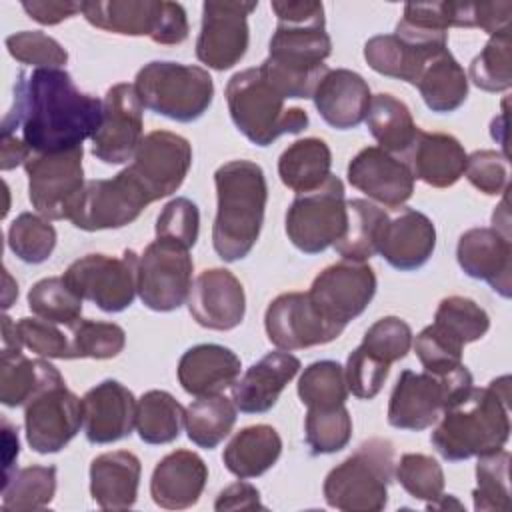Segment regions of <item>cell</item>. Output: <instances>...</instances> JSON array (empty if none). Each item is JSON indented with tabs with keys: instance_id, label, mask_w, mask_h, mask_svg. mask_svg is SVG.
<instances>
[{
	"instance_id": "6f0895ef",
	"label": "cell",
	"mask_w": 512,
	"mask_h": 512,
	"mask_svg": "<svg viewBox=\"0 0 512 512\" xmlns=\"http://www.w3.org/2000/svg\"><path fill=\"white\" fill-rule=\"evenodd\" d=\"M462 350L458 342L440 332L434 324L426 326L414 340V352L428 372H448L462 364Z\"/></svg>"
},
{
	"instance_id": "4dcf8cb0",
	"label": "cell",
	"mask_w": 512,
	"mask_h": 512,
	"mask_svg": "<svg viewBox=\"0 0 512 512\" xmlns=\"http://www.w3.org/2000/svg\"><path fill=\"white\" fill-rule=\"evenodd\" d=\"M410 150V170L414 178L428 186L448 188L464 174L468 154L460 140L452 134L418 130Z\"/></svg>"
},
{
	"instance_id": "ac0fdd59",
	"label": "cell",
	"mask_w": 512,
	"mask_h": 512,
	"mask_svg": "<svg viewBox=\"0 0 512 512\" xmlns=\"http://www.w3.org/2000/svg\"><path fill=\"white\" fill-rule=\"evenodd\" d=\"M82 426V400L66 388V382L40 390L26 402V442L38 454L60 452Z\"/></svg>"
},
{
	"instance_id": "83f0119b",
	"label": "cell",
	"mask_w": 512,
	"mask_h": 512,
	"mask_svg": "<svg viewBox=\"0 0 512 512\" xmlns=\"http://www.w3.org/2000/svg\"><path fill=\"white\" fill-rule=\"evenodd\" d=\"M436 248V228L432 220L412 208L388 220L378 254L396 270L410 272L424 266Z\"/></svg>"
},
{
	"instance_id": "277c9868",
	"label": "cell",
	"mask_w": 512,
	"mask_h": 512,
	"mask_svg": "<svg viewBox=\"0 0 512 512\" xmlns=\"http://www.w3.org/2000/svg\"><path fill=\"white\" fill-rule=\"evenodd\" d=\"M216 218L212 246L224 262H236L250 254L262 224L268 200L264 170L252 160H230L214 172Z\"/></svg>"
},
{
	"instance_id": "bcb514c9",
	"label": "cell",
	"mask_w": 512,
	"mask_h": 512,
	"mask_svg": "<svg viewBox=\"0 0 512 512\" xmlns=\"http://www.w3.org/2000/svg\"><path fill=\"white\" fill-rule=\"evenodd\" d=\"M8 248L26 264H42L56 248V228L40 214L22 212L8 228Z\"/></svg>"
},
{
	"instance_id": "94428289",
	"label": "cell",
	"mask_w": 512,
	"mask_h": 512,
	"mask_svg": "<svg viewBox=\"0 0 512 512\" xmlns=\"http://www.w3.org/2000/svg\"><path fill=\"white\" fill-rule=\"evenodd\" d=\"M24 12L44 26L60 24L62 20H68L82 12V2H22Z\"/></svg>"
},
{
	"instance_id": "1f68e13d",
	"label": "cell",
	"mask_w": 512,
	"mask_h": 512,
	"mask_svg": "<svg viewBox=\"0 0 512 512\" xmlns=\"http://www.w3.org/2000/svg\"><path fill=\"white\" fill-rule=\"evenodd\" d=\"M282 454V438L268 424H252L238 430L222 452L228 472L238 478H256L270 470Z\"/></svg>"
},
{
	"instance_id": "7402d4cb",
	"label": "cell",
	"mask_w": 512,
	"mask_h": 512,
	"mask_svg": "<svg viewBox=\"0 0 512 512\" xmlns=\"http://www.w3.org/2000/svg\"><path fill=\"white\" fill-rule=\"evenodd\" d=\"M188 310L204 328L232 330L246 314L244 286L230 270L208 268L192 282Z\"/></svg>"
},
{
	"instance_id": "8992f818",
	"label": "cell",
	"mask_w": 512,
	"mask_h": 512,
	"mask_svg": "<svg viewBox=\"0 0 512 512\" xmlns=\"http://www.w3.org/2000/svg\"><path fill=\"white\" fill-rule=\"evenodd\" d=\"M224 96L234 126L262 148L282 134L302 132L310 122L306 110L284 106V98L268 84L258 66L236 72L228 80Z\"/></svg>"
},
{
	"instance_id": "c3c4849f",
	"label": "cell",
	"mask_w": 512,
	"mask_h": 512,
	"mask_svg": "<svg viewBox=\"0 0 512 512\" xmlns=\"http://www.w3.org/2000/svg\"><path fill=\"white\" fill-rule=\"evenodd\" d=\"M70 328L72 358L108 360L118 356L126 346V332L114 322L78 320Z\"/></svg>"
},
{
	"instance_id": "30bf717a",
	"label": "cell",
	"mask_w": 512,
	"mask_h": 512,
	"mask_svg": "<svg viewBox=\"0 0 512 512\" xmlns=\"http://www.w3.org/2000/svg\"><path fill=\"white\" fill-rule=\"evenodd\" d=\"M344 184L338 176L316 190L298 194L286 212V236L304 254H320L344 234L346 228Z\"/></svg>"
},
{
	"instance_id": "d4e9b609",
	"label": "cell",
	"mask_w": 512,
	"mask_h": 512,
	"mask_svg": "<svg viewBox=\"0 0 512 512\" xmlns=\"http://www.w3.org/2000/svg\"><path fill=\"white\" fill-rule=\"evenodd\" d=\"M300 366V360L286 350L268 352L234 382L232 400L236 408L246 414L268 412L276 406L282 390L298 374Z\"/></svg>"
},
{
	"instance_id": "816d5d0a",
	"label": "cell",
	"mask_w": 512,
	"mask_h": 512,
	"mask_svg": "<svg viewBox=\"0 0 512 512\" xmlns=\"http://www.w3.org/2000/svg\"><path fill=\"white\" fill-rule=\"evenodd\" d=\"M10 56L36 68H60L68 62V52L52 36L40 30H22L6 38Z\"/></svg>"
},
{
	"instance_id": "836d02e7",
	"label": "cell",
	"mask_w": 512,
	"mask_h": 512,
	"mask_svg": "<svg viewBox=\"0 0 512 512\" xmlns=\"http://www.w3.org/2000/svg\"><path fill=\"white\" fill-rule=\"evenodd\" d=\"M414 86L424 104L438 114L458 110L468 98V76L448 48L436 52L424 64Z\"/></svg>"
},
{
	"instance_id": "7c38bea8",
	"label": "cell",
	"mask_w": 512,
	"mask_h": 512,
	"mask_svg": "<svg viewBox=\"0 0 512 512\" xmlns=\"http://www.w3.org/2000/svg\"><path fill=\"white\" fill-rule=\"evenodd\" d=\"M82 146L36 154L24 162L28 176V198L36 212L48 220H68L86 182L82 168Z\"/></svg>"
},
{
	"instance_id": "f5cc1de1",
	"label": "cell",
	"mask_w": 512,
	"mask_h": 512,
	"mask_svg": "<svg viewBox=\"0 0 512 512\" xmlns=\"http://www.w3.org/2000/svg\"><path fill=\"white\" fill-rule=\"evenodd\" d=\"M200 232V210L190 198H172L156 218V238L192 248Z\"/></svg>"
},
{
	"instance_id": "4316f807",
	"label": "cell",
	"mask_w": 512,
	"mask_h": 512,
	"mask_svg": "<svg viewBox=\"0 0 512 512\" xmlns=\"http://www.w3.org/2000/svg\"><path fill=\"white\" fill-rule=\"evenodd\" d=\"M322 120L336 130L356 128L366 120L370 108V86L354 70H328L312 94Z\"/></svg>"
},
{
	"instance_id": "680465c9",
	"label": "cell",
	"mask_w": 512,
	"mask_h": 512,
	"mask_svg": "<svg viewBox=\"0 0 512 512\" xmlns=\"http://www.w3.org/2000/svg\"><path fill=\"white\" fill-rule=\"evenodd\" d=\"M512 2H472V26L488 32L490 36L510 30Z\"/></svg>"
},
{
	"instance_id": "4fadbf2b",
	"label": "cell",
	"mask_w": 512,
	"mask_h": 512,
	"mask_svg": "<svg viewBox=\"0 0 512 512\" xmlns=\"http://www.w3.org/2000/svg\"><path fill=\"white\" fill-rule=\"evenodd\" d=\"M148 204H152L150 196L124 168L114 178L88 180L68 220L86 232L122 228L132 224Z\"/></svg>"
},
{
	"instance_id": "be15d7a7",
	"label": "cell",
	"mask_w": 512,
	"mask_h": 512,
	"mask_svg": "<svg viewBox=\"0 0 512 512\" xmlns=\"http://www.w3.org/2000/svg\"><path fill=\"white\" fill-rule=\"evenodd\" d=\"M20 452V444H18V430L6 420L2 418V462H4V480L6 482L16 470H12L16 458Z\"/></svg>"
},
{
	"instance_id": "d6986e66",
	"label": "cell",
	"mask_w": 512,
	"mask_h": 512,
	"mask_svg": "<svg viewBox=\"0 0 512 512\" xmlns=\"http://www.w3.org/2000/svg\"><path fill=\"white\" fill-rule=\"evenodd\" d=\"M268 340L280 350H300L336 340L344 326L328 322L308 298V292H284L276 296L264 314Z\"/></svg>"
},
{
	"instance_id": "2e32d148",
	"label": "cell",
	"mask_w": 512,
	"mask_h": 512,
	"mask_svg": "<svg viewBox=\"0 0 512 512\" xmlns=\"http://www.w3.org/2000/svg\"><path fill=\"white\" fill-rule=\"evenodd\" d=\"M256 6L258 2H204L202 26L196 40V58L218 72L238 64L248 50V16Z\"/></svg>"
},
{
	"instance_id": "e0dca14e",
	"label": "cell",
	"mask_w": 512,
	"mask_h": 512,
	"mask_svg": "<svg viewBox=\"0 0 512 512\" xmlns=\"http://www.w3.org/2000/svg\"><path fill=\"white\" fill-rule=\"evenodd\" d=\"M192 166L190 142L168 130L146 134L136 148L128 172L146 190L152 202L174 194Z\"/></svg>"
},
{
	"instance_id": "ba28073f",
	"label": "cell",
	"mask_w": 512,
	"mask_h": 512,
	"mask_svg": "<svg viewBox=\"0 0 512 512\" xmlns=\"http://www.w3.org/2000/svg\"><path fill=\"white\" fill-rule=\"evenodd\" d=\"M470 370L460 364L448 372H400L388 402V424L398 430H426L472 386Z\"/></svg>"
},
{
	"instance_id": "5b68a950",
	"label": "cell",
	"mask_w": 512,
	"mask_h": 512,
	"mask_svg": "<svg viewBox=\"0 0 512 512\" xmlns=\"http://www.w3.org/2000/svg\"><path fill=\"white\" fill-rule=\"evenodd\" d=\"M394 446L384 438H370L324 478V500L342 512H378L388 504L394 480Z\"/></svg>"
},
{
	"instance_id": "3957f363",
	"label": "cell",
	"mask_w": 512,
	"mask_h": 512,
	"mask_svg": "<svg viewBox=\"0 0 512 512\" xmlns=\"http://www.w3.org/2000/svg\"><path fill=\"white\" fill-rule=\"evenodd\" d=\"M438 420L430 442L450 462L504 448L510 438V376L484 388L470 386Z\"/></svg>"
},
{
	"instance_id": "7bdbcfd3",
	"label": "cell",
	"mask_w": 512,
	"mask_h": 512,
	"mask_svg": "<svg viewBox=\"0 0 512 512\" xmlns=\"http://www.w3.org/2000/svg\"><path fill=\"white\" fill-rule=\"evenodd\" d=\"M298 396L306 408H336L348 398L344 368L336 360H318L304 368Z\"/></svg>"
},
{
	"instance_id": "5bb4252c",
	"label": "cell",
	"mask_w": 512,
	"mask_h": 512,
	"mask_svg": "<svg viewBox=\"0 0 512 512\" xmlns=\"http://www.w3.org/2000/svg\"><path fill=\"white\" fill-rule=\"evenodd\" d=\"M194 262L190 250L156 238L150 242L138 264V296L154 312H172L180 308L192 288Z\"/></svg>"
},
{
	"instance_id": "7a4b0ae2",
	"label": "cell",
	"mask_w": 512,
	"mask_h": 512,
	"mask_svg": "<svg viewBox=\"0 0 512 512\" xmlns=\"http://www.w3.org/2000/svg\"><path fill=\"white\" fill-rule=\"evenodd\" d=\"M278 18L268 44V58L258 66L268 84L286 98H312L330 70L324 60L332 52L324 6L314 0H274Z\"/></svg>"
},
{
	"instance_id": "44dd1931",
	"label": "cell",
	"mask_w": 512,
	"mask_h": 512,
	"mask_svg": "<svg viewBox=\"0 0 512 512\" xmlns=\"http://www.w3.org/2000/svg\"><path fill=\"white\" fill-rule=\"evenodd\" d=\"M348 182L386 208H400L414 192L410 164L380 146H366L350 160Z\"/></svg>"
},
{
	"instance_id": "ee69618b",
	"label": "cell",
	"mask_w": 512,
	"mask_h": 512,
	"mask_svg": "<svg viewBox=\"0 0 512 512\" xmlns=\"http://www.w3.org/2000/svg\"><path fill=\"white\" fill-rule=\"evenodd\" d=\"M512 36L510 30L490 36L468 68V80L484 92H504L512 86Z\"/></svg>"
},
{
	"instance_id": "db71d44e",
	"label": "cell",
	"mask_w": 512,
	"mask_h": 512,
	"mask_svg": "<svg viewBox=\"0 0 512 512\" xmlns=\"http://www.w3.org/2000/svg\"><path fill=\"white\" fill-rule=\"evenodd\" d=\"M16 334L20 344L38 356L72 360L70 338L54 322L24 316L16 322Z\"/></svg>"
},
{
	"instance_id": "6da1fadb",
	"label": "cell",
	"mask_w": 512,
	"mask_h": 512,
	"mask_svg": "<svg viewBox=\"0 0 512 512\" xmlns=\"http://www.w3.org/2000/svg\"><path fill=\"white\" fill-rule=\"evenodd\" d=\"M100 98L80 92L62 68L18 72L14 100L2 118V134L22 132L24 144L36 154L64 152L82 146L102 124Z\"/></svg>"
},
{
	"instance_id": "f907efd6",
	"label": "cell",
	"mask_w": 512,
	"mask_h": 512,
	"mask_svg": "<svg viewBox=\"0 0 512 512\" xmlns=\"http://www.w3.org/2000/svg\"><path fill=\"white\" fill-rule=\"evenodd\" d=\"M360 346L392 366L410 352L412 328L398 316H384L366 330Z\"/></svg>"
},
{
	"instance_id": "74e56055",
	"label": "cell",
	"mask_w": 512,
	"mask_h": 512,
	"mask_svg": "<svg viewBox=\"0 0 512 512\" xmlns=\"http://www.w3.org/2000/svg\"><path fill=\"white\" fill-rule=\"evenodd\" d=\"M236 404L224 394L198 396L184 412L188 438L206 450L216 448L236 424Z\"/></svg>"
},
{
	"instance_id": "11a10c76",
	"label": "cell",
	"mask_w": 512,
	"mask_h": 512,
	"mask_svg": "<svg viewBox=\"0 0 512 512\" xmlns=\"http://www.w3.org/2000/svg\"><path fill=\"white\" fill-rule=\"evenodd\" d=\"M390 372V364L356 346L346 360L344 376L348 390L362 400H372L382 390Z\"/></svg>"
},
{
	"instance_id": "ab89813d",
	"label": "cell",
	"mask_w": 512,
	"mask_h": 512,
	"mask_svg": "<svg viewBox=\"0 0 512 512\" xmlns=\"http://www.w3.org/2000/svg\"><path fill=\"white\" fill-rule=\"evenodd\" d=\"M56 494V466H26L2 482V508L28 512L46 508Z\"/></svg>"
},
{
	"instance_id": "8fae6325",
	"label": "cell",
	"mask_w": 512,
	"mask_h": 512,
	"mask_svg": "<svg viewBox=\"0 0 512 512\" xmlns=\"http://www.w3.org/2000/svg\"><path fill=\"white\" fill-rule=\"evenodd\" d=\"M140 256L124 250L114 258L108 254H86L74 260L62 278L82 298L104 312L126 310L138 294Z\"/></svg>"
},
{
	"instance_id": "f546056e",
	"label": "cell",
	"mask_w": 512,
	"mask_h": 512,
	"mask_svg": "<svg viewBox=\"0 0 512 512\" xmlns=\"http://www.w3.org/2000/svg\"><path fill=\"white\" fill-rule=\"evenodd\" d=\"M142 464L128 450H114L90 462V494L102 510H128L138 498Z\"/></svg>"
},
{
	"instance_id": "8d00e7d4",
	"label": "cell",
	"mask_w": 512,
	"mask_h": 512,
	"mask_svg": "<svg viewBox=\"0 0 512 512\" xmlns=\"http://www.w3.org/2000/svg\"><path fill=\"white\" fill-rule=\"evenodd\" d=\"M366 126L380 148L390 154L410 150L420 130L414 124L410 108L386 92L372 96L366 114Z\"/></svg>"
},
{
	"instance_id": "9c48e42d",
	"label": "cell",
	"mask_w": 512,
	"mask_h": 512,
	"mask_svg": "<svg viewBox=\"0 0 512 512\" xmlns=\"http://www.w3.org/2000/svg\"><path fill=\"white\" fill-rule=\"evenodd\" d=\"M82 16L100 30L148 36L156 44H182L190 32L184 6L168 0L82 2Z\"/></svg>"
},
{
	"instance_id": "484cf974",
	"label": "cell",
	"mask_w": 512,
	"mask_h": 512,
	"mask_svg": "<svg viewBox=\"0 0 512 512\" xmlns=\"http://www.w3.org/2000/svg\"><path fill=\"white\" fill-rule=\"evenodd\" d=\"M206 480V462L196 452L180 448L166 454L154 466L150 478V496L160 508L184 510L200 500Z\"/></svg>"
},
{
	"instance_id": "cb8c5ba5",
	"label": "cell",
	"mask_w": 512,
	"mask_h": 512,
	"mask_svg": "<svg viewBox=\"0 0 512 512\" xmlns=\"http://www.w3.org/2000/svg\"><path fill=\"white\" fill-rule=\"evenodd\" d=\"M456 260L466 276L484 280L504 298H510L512 288V246L510 236L496 228H470L458 238Z\"/></svg>"
},
{
	"instance_id": "603a6c76",
	"label": "cell",
	"mask_w": 512,
	"mask_h": 512,
	"mask_svg": "<svg viewBox=\"0 0 512 512\" xmlns=\"http://www.w3.org/2000/svg\"><path fill=\"white\" fill-rule=\"evenodd\" d=\"M134 394L118 380H102L82 396V428L92 444H110L136 428Z\"/></svg>"
},
{
	"instance_id": "9f6ffc18",
	"label": "cell",
	"mask_w": 512,
	"mask_h": 512,
	"mask_svg": "<svg viewBox=\"0 0 512 512\" xmlns=\"http://www.w3.org/2000/svg\"><path fill=\"white\" fill-rule=\"evenodd\" d=\"M468 182L486 196L508 192V158L496 150H476L466 158Z\"/></svg>"
},
{
	"instance_id": "6125c7cd",
	"label": "cell",
	"mask_w": 512,
	"mask_h": 512,
	"mask_svg": "<svg viewBox=\"0 0 512 512\" xmlns=\"http://www.w3.org/2000/svg\"><path fill=\"white\" fill-rule=\"evenodd\" d=\"M32 150L24 144L22 138L16 134H2V146H0V168L12 170L18 164H24Z\"/></svg>"
},
{
	"instance_id": "e575fe53",
	"label": "cell",
	"mask_w": 512,
	"mask_h": 512,
	"mask_svg": "<svg viewBox=\"0 0 512 512\" xmlns=\"http://www.w3.org/2000/svg\"><path fill=\"white\" fill-rule=\"evenodd\" d=\"M346 214V228L334 242V250L346 260L366 262L378 254L390 218L378 204L364 198L346 200Z\"/></svg>"
},
{
	"instance_id": "60d3db41",
	"label": "cell",
	"mask_w": 512,
	"mask_h": 512,
	"mask_svg": "<svg viewBox=\"0 0 512 512\" xmlns=\"http://www.w3.org/2000/svg\"><path fill=\"white\" fill-rule=\"evenodd\" d=\"M474 510L508 512L510 510V452L500 448L478 456L476 488L472 490Z\"/></svg>"
},
{
	"instance_id": "f1b7e54d",
	"label": "cell",
	"mask_w": 512,
	"mask_h": 512,
	"mask_svg": "<svg viewBox=\"0 0 512 512\" xmlns=\"http://www.w3.org/2000/svg\"><path fill=\"white\" fill-rule=\"evenodd\" d=\"M240 358L222 344H196L178 360V382L192 396L222 394L240 376Z\"/></svg>"
},
{
	"instance_id": "d590c367",
	"label": "cell",
	"mask_w": 512,
	"mask_h": 512,
	"mask_svg": "<svg viewBox=\"0 0 512 512\" xmlns=\"http://www.w3.org/2000/svg\"><path fill=\"white\" fill-rule=\"evenodd\" d=\"M332 152L322 138L292 142L278 158V176L296 194L316 190L330 176Z\"/></svg>"
},
{
	"instance_id": "91938a15",
	"label": "cell",
	"mask_w": 512,
	"mask_h": 512,
	"mask_svg": "<svg viewBox=\"0 0 512 512\" xmlns=\"http://www.w3.org/2000/svg\"><path fill=\"white\" fill-rule=\"evenodd\" d=\"M214 510L218 512H226V510H266V506L260 502V492L256 486H252L250 482H244V478H240L238 482L230 484L228 488H224L216 502H214Z\"/></svg>"
},
{
	"instance_id": "52a82bcc",
	"label": "cell",
	"mask_w": 512,
	"mask_h": 512,
	"mask_svg": "<svg viewBox=\"0 0 512 512\" xmlns=\"http://www.w3.org/2000/svg\"><path fill=\"white\" fill-rule=\"evenodd\" d=\"M134 88L144 108L176 122L198 120L214 100L212 76L194 64L148 62L138 70Z\"/></svg>"
},
{
	"instance_id": "ffe728a7",
	"label": "cell",
	"mask_w": 512,
	"mask_h": 512,
	"mask_svg": "<svg viewBox=\"0 0 512 512\" xmlns=\"http://www.w3.org/2000/svg\"><path fill=\"white\" fill-rule=\"evenodd\" d=\"M102 110V124L92 136V154L104 164L128 162L142 142V102L134 84L108 88Z\"/></svg>"
},
{
	"instance_id": "9a60e30c",
	"label": "cell",
	"mask_w": 512,
	"mask_h": 512,
	"mask_svg": "<svg viewBox=\"0 0 512 512\" xmlns=\"http://www.w3.org/2000/svg\"><path fill=\"white\" fill-rule=\"evenodd\" d=\"M376 284V274L366 262L342 258L314 278L308 298L328 322L346 328L350 320L368 308L376 294Z\"/></svg>"
},
{
	"instance_id": "f6af8a7d",
	"label": "cell",
	"mask_w": 512,
	"mask_h": 512,
	"mask_svg": "<svg viewBox=\"0 0 512 512\" xmlns=\"http://www.w3.org/2000/svg\"><path fill=\"white\" fill-rule=\"evenodd\" d=\"M28 308L42 320L72 326L80 320L82 298L62 276L38 280L28 292Z\"/></svg>"
},
{
	"instance_id": "b9f144b4",
	"label": "cell",
	"mask_w": 512,
	"mask_h": 512,
	"mask_svg": "<svg viewBox=\"0 0 512 512\" xmlns=\"http://www.w3.org/2000/svg\"><path fill=\"white\" fill-rule=\"evenodd\" d=\"M432 324L460 346H466L488 332L490 316L472 298L448 296L440 300Z\"/></svg>"
},
{
	"instance_id": "d6a6232c",
	"label": "cell",
	"mask_w": 512,
	"mask_h": 512,
	"mask_svg": "<svg viewBox=\"0 0 512 512\" xmlns=\"http://www.w3.org/2000/svg\"><path fill=\"white\" fill-rule=\"evenodd\" d=\"M64 382L62 374L46 360H30L22 350L2 348L0 354V402L16 408L32 400L40 390Z\"/></svg>"
},
{
	"instance_id": "f35d334b",
	"label": "cell",
	"mask_w": 512,
	"mask_h": 512,
	"mask_svg": "<svg viewBox=\"0 0 512 512\" xmlns=\"http://www.w3.org/2000/svg\"><path fill=\"white\" fill-rule=\"evenodd\" d=\"M182 404L166 390H148L136 404V432L146 444L174 442L184 426Z\"/></svg>"
},
{
	"instance_id": "681fc988",
	"label": "cell",
	"mask_w": 512,
	"mask_h": 512,
	"mask_svg": "<svg viewBox=\"0 0 512 512\" xmlns=\"http://www.w3.org/2000/svg\"><path fill=\"white\" fill-rule=\"evenodd\" d=\"M396 480L400 486L416 500L434 504L444 494V472L436 458L428 454L408 452L402 454L396 470Z\"/></svg>"
},
{
	"instance_id": "7dc6e473",
	"label": "cell",
	"mask_w": 512,
	"mask_h": 512,
	"mask_svg": "<svg viewBox=\"0 0 512 512\" xmlns=\"http://www.w3.org/2000/svg\"><path fill=\"white\" fill-rule=\"evenodd\" d=\"M306 444L312 454H334L352 438V418L346 406L308 408L304 422Z\"/></svg>"
}]
</instances>
